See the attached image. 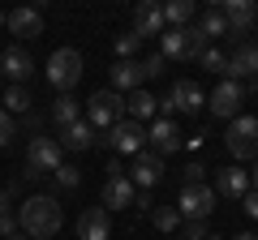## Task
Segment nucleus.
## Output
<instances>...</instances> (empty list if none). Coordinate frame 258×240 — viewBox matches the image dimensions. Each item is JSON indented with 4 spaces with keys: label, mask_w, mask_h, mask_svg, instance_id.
<instances>
[{
    "label": "nucleus",
    "mask_w": 258,
    "mask_h": 240,
    "mask_svg": "<svg viewBox=\"0 0 258 240\" xmlns=\"http://www.w3.org/2000/svg\"><path fill=\"white\" fill-rule=\"evenodd\" d=\"M64 214H60V202L52 193H35L26 197V206L18 210V227L26 231V240H52L60 231Z\"/></svg>",
    "instance_id": "obj_1"
},
{
    "label": "nucleus",
    "mask_w": 258,
    "mask_h": 240,
    "mask_svg": "<svg viewBox=\"0 0 258 240\" xmlns=\"http://www.w3.org/2000/svg\"><path fill=\"white\" fill-rule=\"evenodd\" d=\"M207 47L211 43L198 35V26H181V30L168 26L164 35H159V56H164V60H198Z\"/></svg>",
    "instance_id": "obj_2"
},
{
    "label": "nucleus",
    "mask_w": 258,
    "mask_h": 240,
    "mask_svg": "<svg viewBox=\"0 0 258 240\" xmlns=\"http://www.w3.org/2000/svg\"><path fill=\"white\" fill-rule=\"evenodd\" d=\"M78 77H82V52H78V47H56V52L47 56V82L60 94H69L78 86Z\"/></svg>",
    "instance_id": "obj_3"
},
{
    "label": "nucleus",
    "mask_w": 258,
    "mask_h": 240,
    "mask_svg": "<svg viewBox=\"0 0 258 240\" xmlns=\"http://www.w3.org/2000/svg\"><path fill=\"white\" fill-rule=\"evenodd\" d=\"M120 120H125V99H120L116 90H95L91 99H86V125H91V129L108 133Z\"/></svg>",
    "instance_id": "obj_4"
},
{
    "label": "nucleus",
    "mask_w": 258,
    "mask_h": 240,
    "mask_svg": "<svg viewBox=\"0 0 258 240\" xmlns=\"http://www.w3.org/2000/svg\"><path fill=\"white\" fill-rule=\"evenodd\" d=\"M60 155L64 150L56 146V138H30V146H26V172H22V180H39L43 172H56L60 167Z\"/></svg>",
    "instance_id": "obj_5"
},
{
    "label": "nucleus",
    "mask_w": 258,
    "mask_h": 240,
    "mask_svg": "<svg viewBox=\"0 0 258 240\" xmlns=\"http://www.w3.org/2000/svg\"><path fill=\"white\" fill-rule=\"evenodd\" d=\"M99 146H108L112 155H138L142 146H147V125H138V120H120V125H112L103 138H95Z\"/></svg>",
    "instance_id": "obj_6"
},
{
    "label": "nucleus",
    "mask_w": 258,
    "mask_h": 240,
    "mask_svg": "<svg viewBox=\"0 0 258 240\" xmlns=\"http://www.w3.org/2000/svg\"><path fill=\"white\" fill-rule=\"evenodd\" d=\"M228 155L232 159H258V116L228 120Z\"/></svg>",
    "instance_id": "obj_7"
},
{
    "label": "nucleus",
    "mask_w": 258,
    "mask_h": 240,
    "mask_svg": "<svg viewBox=\"0 0 258 240\" xmlns=\"http://www.w3.org/2000/svg\"><path fill=\"white\" fill-rule=\"evenodd\" d=\"M159 107H164V120H172L176 111H181V116H198V111L207 107V94L194 82H176L172 90H168V99H159Z\"/></svg>",
    "instance_id": "obj_8"
},
{
    "label": "nucleus",
    "mask_w": 258,
    "mask_h": 240,
    "mask_svg": "<svg viewBox=\"0 0 258 240\" xmlns=\"http://www.w3.org/2000/svg\"><path fill=\"white\" fill-rule=\"evenodd\" d=\"M241 103H245V86L241 82H215V90L207 94V107H211L215 120H237Z\"/></svg>",
    "instance_id": "obj_9"
},
{
    "label": "nucleus",
    "mask_w": 258,
    "mask_h": 240,
    "mask_svg": "<svg viewBox=\"0 0 258 240\" xmlns=\"http://www.w3.org/2000/svg\"><path fill=\"white\" fill-rule=\"evenodd\" d=\"M129 185L138 189V193H151V189L164 180V159L155 155V150H138V159H134V167H125Z\"/></svg>",
    "instance_id": "obj_10"
},
{
    "label": "nucleus",
    "mask_w": 258,
    "mask_h": 240,
    "mask_svg": "<svg viewBox=\"0 0 258 240\" xmlns=\"http://www.w3.org/2000/svg\"><path fill=\"white\" fill-rule=\"evenodd\" d=\"M211 210H215V189L211 185H189V189L176 193V214H181V223L185 219H207Z\"/></svg>",
    "instance_id": "obj_11"
},
{
    "label": "nucleus",
    "mask_w": 258,
    "mask_h": 240,
    "mask_svg": "<svg viewBox=\"0 0 258 240\" xmlns=\"http://www.w3.org/2000/svg\"><path fill=\"white\" fill-rule=\"evenodd\" d=\"M254 82L258 77V43H237L228 52V73H224V82Z\"/></svg>",
    "instance_id": "obj_12"
},
{
    "label": "nucleus",
    "mask_w": 258,
    "mask_h": 240,
    "mask_svg": "<svg viewBox=\"0 0 258 240\" xmlns=\"http://www.w3.org/2000/svg\"><path fill=\"white\" fill-rule=\"evenodd\" d=\"M0 73L9 77V86H26L30 77H35V60H30L26 47H5V56H0Z\"/></svg>",
    "instance_id": "obj_13"
},
{
    "label": "nucleus",
    "mask_w": 258,
    "mask_h": 240,
    "mask_svg": "<svg viewBox=\"0 0 258 240\" xmlns=\"http://www.w3.org/2000/svg\"><path fill=\"white\" fill-rule=\"evenodd\" d=\"M147 146L155 150L159 159L172 155V150H181V129H176V120H164V116L151 120V125H147Z\"/></svg>",
    "instance_id": "obj_14"
},
{
    "label": "nucleus",
    "mask_w": 258,
    "mask_h": 240,
    "mask_svg": "<svg viewBox=\"0 0 258 240\" xmlns=\"http://www.w3.org/2000/svg\"><path fill=\"white\" fill-rule=\"evenodd\" d=\"M5 30L18 39H39L43 35V13L30 9V5H22V9H9L5 13Z\"/></svg>",
    "instance_id": "obj_15"
},
{
    "label": "nucleus",
    "mask_w": 258,
    "mask_h": 240,
    "mask_svg": "<svg viewBox=\"0 0 258 240\" xmlns=\"http://www.w3.org/2000/svg\"><path fill=\"white\" fill-rule=\"evenodd\" d=\"M215 9L224 13V26H228V35H237V39L258 22V9L249 5V0H224V5H215Z\"/></svg>",
    "instance_id": "obj_16"
},
{
    "label": "nucleus",
    "mask_w": 258,
    "mask_h": 240,
    "mask_svg": "<svg viewBox=\"0 0 258 240\" xmlns=\"http://www.w3.org/2000/svg\"><path fill=\"white\" fill-rule=\"evenodd\" d=\"M164 5H155V0H142L138 9H134V35L147 43L151 35H164Z\"/></svg>",
    "instance_id": "obj_17"
},
{
    "label": "nucleus",
    "mask_w": 258,
    "mask_h": 240,
    "mask_svg": "<svg viewBox=\"0 0 258 240\" xmlns=\"http://www.w3.org/2000/svg\"><path fill=\"white\" fill-rule=\"evenodd\" d=\"M108 236H112V219L103 206H91L78 214V240H108Z\"/></svg>",
    "instance_id": "obj_18"
},
{
    "label": "nucleus",
    "mask_w": 258,
    "mask_h": 240,
    "mask_svg": "<svg viewBox=\"0 0 258 240\" xmlns=\"http://www.w3.org/2000/svg\"><path fill=\"white\" fill-rule=\"evenodd\" d=\"M215 193L241 202V197L249 193V172L245 167H220V172H215Z\"/></svg>",
    "instance_id": "obj_19"
},
{
    "label": "nucleus",
    "mask_w": 258,
    "mask_h": 240,
    "mask_svg": "<svg viewBox=\"0 0 258 240\" xmlns=\"http://www.w3.org/2000/svg\"><path fill=\"white\" fill-rule=\"evenodd\" d=\"M56 146H60V150H91L95 146V129L86 125V120L60 125V129H56Z\"/></svg>",
    "instance_id": "obj_20"
},
{
    "label": "nucleus",
    "mask_w": 258,
    "mask_h": 240,
    "mask_svg": "<svg viewBox=\"0 0 258 240\" xmlns=\"http://www.w3.org/2000/svg\"><path fill=\"white\" fill-rule=\"evenodd\" d=\"M142 82H147V77H142V60H116V65H112V90H142Z\"/></svg>",
    "instance_id": "obj_21"
},
{
    "label": "nucleus",
    "mask_w": 258,
    "mask_h": 240,
    "mask_svg": "<svg viewBox=\"0 0 258 240\" xmlns=\"http://www.w3.org/2000/svg\"><path fill=\"white\" fill-rule=\"evenodd\" d=\"M134 197H138V189L129 185V176H108V185H103V206L125 210V206H134Z\"/></svg>",
    "instance_id": "obj_22"
},
{
    "label": "nucleus",
    "mask_w": 258,
    "mask_h": 240,
    "mask_svg": "<svg viewBox=\"0 0 258 240\" xmlns=\"http://www.w3.org/2000/svg\"><path fill=\"white\" fill-rule=\"evenodd\" d=\"M155 111H159V99H155V94H147V90H134V94L125 99V116L138 120V125L155 120Z\"/></svg>",
    "instance_id": "obj_23"
},
{
    "label": "nucleus",
    "mask_w": 258,
    "mask_h": 240,
    "mask_svg": "<svg viewBox=\"0 0 258 240\" xmlns=\"http://www.w3.org/2000/svg\"><path fill=\"white\" fill-rule=\"evenodd\" d=\"M189 22H194V0H168L164 5V26L181 30V26H189Z\"/></svg>",
    "instance_id": "obj_24"
},
{
    "label": "nucleus",
    "mask_w": 258,
    "mask_h": 240,
    "mask_svg": "<svg viewBox=\"0 0 258 240\" xmlns=\"http://www.w3.org/2000/svg\"><path fill=\"white\" fill-rule=\"evenodd\" d=\"M194 26H198V35H203L207 43H211V39H220V35H228V26H224V13L215 9V5H211V9H207L198 22H194Z\"/></svg>",
    "instance_id": "obj_25"
},
{
    "label": "nucleus",
    "mask_w": 258,
    "mask_h": 240,
    "mask_svg": "<svg viewBox=\"0 0 258 240\" xmlns=\"http://www.w3.org/2000/svg\"><path fill=\"white\" fill-rule=\"evenodd\" d=\"M5 111H9V116H26V111H35V99H30L26 86H9V90H5Z\"/></svg>",
    "instance_id": "obj_26"
},
{
    "label": "nucleus",
    "mask_w": 258,
    "mask_h": 240,
    "mask_svg": "<svg viewBox=\"0 0 258 240\" xmlns=\"http://www.w3.org/2000/svg\"><path fill=\"white\" fill-rule=\"evenodd\" d=\"M78 120V99L74 94H60V99L52 103V125L60 129V125H74Z\"/></svg>",
    "instance_id": "obj_27"
},
{
    "label": "nucleus",
    "mask_w": 258,
    "mask_h": 240,
    "mask_svg": "<svg viewBox=\"0 0 258 240\" xmlns=\"http://www.w3.org/2000/svg\"><path fill=\"white\" fill-rule=\"evenodd\" d=\"M112 52H116V60H134V56L142 52V39L134 35V30H120L116 43H112Z\"/></svg>",
    "instance_id": "obj_28"
},
{
    "label": "nucleus",
    "mask_w": 258,
    "mask_h": 240,
    "mask_svg": "<svg viewBox=\"0 0 258 240\" xmlns=\"http://www.w3.org/2000/svg\"><path fill=\"white\" fill-rule=\"evenodd\" d=\"M151 223H155L159 231H176L181 227V214H176V206H155V210H151Z\"/></svg>",
    "instance_id": "obj_29"
},
{
    "label": "nucleus",
    "mask_w": 258,
    "mask_h": 240,
    "mask_svg": "<svg viewBox=\"0 0 258 240\" xmlns=\"http://www.w3.org/2000/svg\"><path fill=\"white\" fill-rule=\"evenodd\" d=\"M198 65H203V69H211V73H220V82H224V73H228V56H224L220 47H207V52L198 56Z\"/></svg>",
    "instance_id": "obj_30"
},
{
    "label": "nucleus",
    "mask_w": 258,
    "mask_h": 240,
    "mask_svg": "<svg viewBox=\"0 0 258 240\" xmlns=\"http://www.w3.org/2000/svg\"><path fill=\"white\" fill-rule=\"evenodd\" d=\"M52 176H56V189H78V185H82V172H78V167H69V163H60Z\"/></svg>",
    "instance_id": "obj_31"
},
{
    "label": "nucleus",
    "mask_w": 258,
    "mask_h": 240,
    "mask_svg": "<svg viewBox=\"0 0 258 240\" xmlns=\"http://www.w3.org/2000/svg\"><path fill=\"white\" fill-rule=\"evenodd\" d=\"M181 180H185L181 189H189V185H203V180H207V167L198 163V159H189V163H185V172H181Z\"/></svg>",
    "instance_id": "obj_32"
},
{
    "label": "nucleus",
    "mask_w": 258,
    "mask_h": 240,
    "mask_svg": "<svg viewBox=\"0 0 258 240\" xmlns=\"http://www.w3.org/2000/svg\"><path fill=\"white\" fill-rule=\"evenodd\" d=\"M181 231H185V240H207V236H211L207 219H185V223H181Z\"/></svg>",
    "instance_id": "obj_33"
},
{
    "label": "nucleus",
    "mask_w": 258,
    "mask_h": 240,
    "mask_svg": "<svg viewBox=\"0 0 258 240\" xmlns=\"http://www.w3.org/2000/svg\"><path fill=\"white\" fill-rule=\"evenodd\" d=\"M13 138H18V120H13L5 107H0V146H9Z\"/></svg>",
    "instance_id": "obj_34"
},
{
    "label": "nucleus",
    "mask_w": 258,
    "mask_h": 240,
    "mask_svg": "<svg viewBox=\"0 0 258 240\" xmlns=\"http://www.w3.org/2000/svg\"><path fill=\"white\" fill-rule=\"evenodd\" d=\"M164 65H168L164 56H159V52H151L147 60H142V77H147V82H151V77H159V73H164Z\"/></svg>",
    "instance_id": "obj_35"
},
{
    "label": "nucleus",
    "mask_w": 258,
    "mask_h": 240,
    "mask_svg": "<svg viewBox=\"0 0 258 240\" xmlns=\"http://www.w3.org/2000/svg\"><path fill=\"white\" fill-rule=\"evenodd\" d=\"M18 129H26V133H35V138H39V133H43V116H39V111H26Z\"/></svg>",
    "instance_id": "obj_36"
},
{
    "label": "nucleus",
    "mask_w": 258,
    "mask_h": 240,
    "mask_svg": "<svg viewBox=\"0 0 258 240\" xmlns=\"http://www.w3.org/2000/svg\"><path fill=\"white\" fill-rule=\"evenodd\" d=\"M13 231H22V227H18V214H9V210H0V236L9 240Z\"/></svg>",
    "instance_id": "obj_37"
},
{
    "label": "nucleus",
    "mask_w": 258,
    "mask_h": 240,
    "mask_svg": "<svg viewBox=\"0 0 258 240\" xmlns=\"http://www.w3.org/2000/svg\"><path fill=\"white\" fill-rule=\"evenodd\" d=\"M241 210H245L249 219H258V193H254V189H249V193L241 197Z\"/></svg>",
    "instance_id": "obj_38"
},
{
    "label": "nucleus",
    "mask_w": 258,
    "mask_h": 240,
    "mask_svg": "<svg viewBox=\"0 0 258 240\" xmlns=\"http://www.w3.org/2000/svg\"><path fill=\"white\" fill-rule=\"evenodd\" d=\"M249 185H254V193H258V159H254V167H249Z\"/></svg>",
    "instance_id": "obj_39"
},
{
    "label": "nucleus",
    "mask_w": 258,
    "mask_h": 240,
    "mask_svg": "<svg viewBox=\"0 0 258 240\" xmlns=\"http://www.w3.org/2000/svg\"><path fill=\"white\" fill-rule=\"evenodd\" d=\"M0 210H9V189L0 185Z\"/></svg>",
    "instance_id": "obj_40"
},
{
    "label": "nucleus",
    "mask_w": 258,
    "mask_h": 240,
    "mask_svg": "<svg viewBox=\"0 0 258 240\" xmlns=\"http://www.w3.org/2000/svg\"><path fill=\"white\" fill-rule=\"evenodd\" d=\"M232 240H258V231H241V236H232Z\"/></svg>",
    "instance_id": "obj_41"
},
{
    "label": "nucleus",
    "mask_w": 258,
    "mask_h": 240,
    "mask_svg": "<svg viewBox=\"0 0 258 240\" xmlns=\"http://www.w3.org/2000/svg\"><path fill=\"white\" fill-rule=\"evenodd\" d=\"M245 94H258V77H254V82H249V90Z\"/></svg>",
    "instance_id": "obj_42"
},
{
    "label": "nucleus",
    "mask_w": 258,
    "mask_h": 240,
    "mask_svg": "<svg viewBox=\"0 0 258 240\" xmlns=\"http://www.w3.org/2000/svg\"><path fill=\"white\" fill-rule=\"evenodd\" d=\"M9 240H26V231H13V236H9Z\"/></svg>",
    "instance_id": "obj_43"
},
{
    "label": "nucleus",
    "mask_w": 258,
    "mask_h": 240,
    "mask_svg": "<svg viewBox=\"0 0 258 240\" xmlns=\"http://www.w3.org/2000/svg\"><path fill=\"white\" fill-rule=\"evenodd\" d=\"M0 30H5V13H0Z\"/></svg>",
    "instance_id": "obj_44"
},
{
    "label": "nucleus",
    "mask_w": 258,
    "mask_h": 240,
    "mask_svg": "<svg viewBox=\"0 0 258 240\" xmlns=\"http://www.w3.org/2000/svg\"><path fill=\"white\" fill-rule=\"evenodd\" d=\"M207 240H220V236H207Z\"/></svg>",
    "instance_id": "obj_45"
},
{
    "label": "nucleus",
    "mask_w": 258,
    "mask_h": 240,
    "mask_svg": "<svg viewBox=\"0 0 258 240\" xmlns=\"http://www.w3.org/2000/svg\"><path fill=\"white\" fill-rule=\"evenodd\" d=\"M0 77H5V73H0Z\"/></svg>",
    "instance_id": "obj_46"
},
{
    "label": "nucleus",
    "mask_w": 258,
    "mask_h": 240,
    "mask_svg": "<svg viewBox=\"0 0 258 240\" xmlns=\"http://www.w3.org/2000/svg\"><path fill=\"white\" fill-rule=\"evenodd\" d=\"M254 26H258V22H254Z\"/></svg>",
    "instance_id": "obj_47"
}]
</instances>
